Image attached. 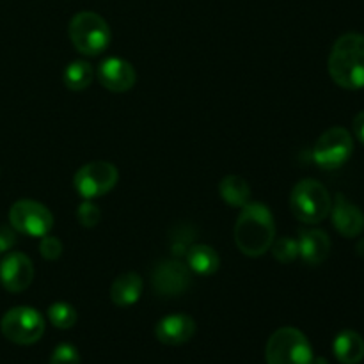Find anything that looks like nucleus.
I'll return each instance as SVG.
<instances>
[{"mask_svg": "<svg viewBox=\"0 0 364 364\" xmlns=\"http://www.w3.org/2000/svg\"><path fill=\"white\" fill-rule=\"evenodd\" d=\"M276 238V223L269 206L247 203L235 224V244L245 256H263Z\"/></svg>", "mask_w": 364, "mask_h": 364, "instance_id": "obj_1", "label": "nucleus"}, {"mask_svg": "<svg viewBox=\"0 0 364 364\" xmlns=\"http://www.w3.org/2000/svg\"><path fill=\"white\" fill-rule=\"evenodd\" d=\"M329 75L340 87H364V36L348 32L336 39L329 55Z\"/></svg>", "mask_w": 364, "mask_h": 364, "instance_id": "obj_2", "label": "nucleus"}, {"mask_svg": "<svg viewBox=\"0 0 364 364\" xmlns=\"http://www.w3.org/2000/svg\"><path fill=\"white\" fill-rule=\"evenodd\" d=\"M68 34H70L77 52L87 57H95L105 52L112 39L105 18L92 11H82V13L75 14L68 27Z\"/></svg>", "mask_w": 364, "mask_h": 364, "instance_id": "obj_3", "label": "nucleus"}, {"mask_svg": "<svg viewBox=\"0 0 364 364\" xmlns=\"http://www.w3.org/2000/svg\"><path fill=\"white\" fill-rule=\"evenodd\" d=\"M331 196L320 181L301 180L290 196V208L294 215L304 224H318L331 213Z\"/></svg>", "mask_w": 364, "mask_h": 364, "instance_id": "obj_4", "label": "nucleus"}, {"mask_svg": "<svg viewBox=\"0 0 364 364\" xmlns=\"http://www.w3.org/2000/svg\"><path fill=\"white\" fill-rule=\"evenodd\" d=\"M265 359L267 364H313V348L301 331L283 327L267 341Z\"/></svg>", "mask_w": 364, "mask_h": 364, "instance_id": "obj_5", "label": "nucleus"}, {"mask_svg": "<svg viewBox=\"0 0 364 364\" xmlns=\"http://www.w3.org/2000/svg\"><path fill=\"white\" fill-rule=\"evenodd\" d=\"M354 153V139L350 132L341 127L329 128L323 132L313 148V160L326 171L340 169L350 160Z\"/></svg>", "mask_w": 364, "mask_h": 364, "instance_id": "obj_6", "label": "nucleus"}, {"mask_svg": "<svg viewBox=\"0 0 364 364\" xmlns=\"http://www.w3.org/2000/svg\"><path fill=\"white\" fill-rule=\"evenodd\" d=\"M0 331L9 341L16 345H32L41 340L45 333V320L34 308L20 306L2 316Z\"/></svg>", "mask_w": 364, "mask_h": 364, "instance_id": "obj_7", "label": "nucleus"}, {"mask_svg": "<svg viewBox=\"0 0 364 364\" xmlns=\"http://www.w3.org/2000/svg\"><path fill=\"white\" fill-rule=\"evenodd\" d=\"M9 223L14 231L32 238H41L53 228V215L45 205L32 199L16 201L9 210Z\"/></svg>", "mask_w": 364, "mask_h": 364, "instance_id": "obj_8", "label": "nucleus"}, {"mask_svg": "<svg viewBox=\"0 0 364 364\" xmlns=\"http://www.w3.org/2000/svg\"><path fill=\"white\" fill-rule=\"evenodd\" d=\"M116 166L110 162H89L77 171L73 178L75 188L84 199H96L112 191L117 183Z\"/></svg>", "mask_w": 364, "mask_h": 364, "instance_id": "obj_9", "label": "nucleus"}, {"mask_svg": "<svg viewBox=\"0 0 364 364\" xmlns=\"http://www.w3.org/2000/svg\"><path fill=\"white\" fill-rule=\"evenodd\" d=\"M151 284L162 297H176L191 287V269L178 259L160 262L151 272Z\"/></svg>", "mask_w": 364, "mask_h": 364, "instance_id": "obj_10", "label": "nucleus"}, {"mask_svg": "<svg viewBox=\"0 0 364 364\" xmlns=\"http://www.w3.org/2000/svg\"><path fill=\"white\" fill-rule=\"evenodd\" d=\"M34 279V265L23 252H9L0 262V283L11 294L27 290Z\"/></svg>", "mask_w": 364, "mask_h": 364, "instance_id": "obj_11", "label": "nucleus"}, {"mask_svg": "<svg viewBox=\"0 0 364 364\" xmlns=\"http://www.w3.org/2000/svg\"><path fill=\"white\" fill-rule=\"evenodd\" d=\"M100 84L112 92H127L130 91L137 80L134 66L128 60L119 57H109L103 60L96 71Z\"/></svg>", "mask_w": 364, "mask_h": 364, "instance_id": "obj_12", "label": "nucleus"}, {"mask_svg": "<svg viewBox=\"0 0 364 364\" xmlns=\"http://www.w3.org/2000/svg\"><path fill=\"white\" fill-rule=\"evenodd\" d=\"M331 219L340 235L355 238L364 231V213L358 205L348 201L343 194H338L331 206Z\"/></svg>", "mask_w": 364, "mask_h": 364, "instance_id": "obj_13", "label": "nucleus"}, {"mask_svg": "<svg viewBox=\"0 0 364 364\" xmlns=\"http://www.w3.org/2000/svg\"><path fill=\"white\" fill-rule=\"evenodd\" d=\"M155 334L164 345H183L196 334V322L188 315H169L164 316L155 327Z\"/></svg>", "mask_w": 364, "mask_h": 364, "instance_id": "obj_14", "label": "nucleus"}, {"mask_svg": "<svg viewBox=\"0 0 364 364\" xmlns=\"http://www.w3.org/2000/svg\"><path fill=\"white\" fill-rule=\"evenodd\" d=\"M299 256L309 267H316L329 258L331 238L322 230H304L299 235Z\"/></svg>", "mask_w": 364, "mask_h": 364, "instance_id": "obj_15", "label": "nucleus"}, {"mask_svg": "<svg viewBox=\"0 0 364 364\" xmlns=\"http://www.w3.org/2000/svg\"><path fill=\"white\" fill-rule=\"evenodd\" d=\"M142 295V279L139 274L127 272L121 274L110 287V299L119 308L134 306Z\"/></svg>", "mask_w": 364, "mask_h": 364, "instance_id": "obj_16", "label": "nucleus"}, {"mask_svg": "<svg viewBox=\"0 0 364 364\" xmlns=\"http://www.w3.org/2000/svg\"><path fill=\"white\" fill-rule=\"evenodd\" d=\"M333 350L341 364H358L364 358V340L355 331H341L334 338Z\"/></svg>", "mask_w": 364, "mask_h": 364, "instance_id": "obj_17", "label": "nucleus"}, {"mask_svg": "<svg viewBox=\"0 0 364 364\" xmlns=\"http://www.w3.org/2000/svg\"><path fill=\"white\" fill-rule=\"evenodd\" d=\"M185 256H187V267L191 269V272L199 274V276H212L220 267V258L217 251L206 244L191 245Z\"/></svg>", "mask_w": 364, "mask_h": 364, "instance_id": "obj_18", "label": "nucleus"}, {"mask_svg": "<svg viewBox=\"0 0 364 364\" xmlns=\"http://www.w3.org/2000/svg\"><path fill=\"white\" fill-rule=\"evenodd\" d=\"M219 194L230 206L244 208L249 203V199H251V187H249V183L244 178L230 174V176L220 180Z\"/></svg>", "mask_w": 364, "mask_h": 364, "instance_id": "obj_19", "label": "nucleus"}, {"mask_svg": "<svg viewBox=\"0 0 364 364\" xmlns=\"http://www.w3.org/2000/svg\"><path fill=\"white\" fill-rule=\"evenodd\" d=\"M63 80L64 85L71 91H84L95 80V68L85 60H73L64 70Z\"/></svg>", "mask_w": 364, "mask_h": 364, "instance_id": "obj_20", "label": "nucleus"}, {"mask_svg": "<svg viewBox=\"0 0 364 364\" xmlns=\"http://www.w3.org/2000/svg\"><path fill=\"white\" fill-rule=\"evenodd\" d=\"M48 318L57 329H71L77 323V309L68 302H55L48 308Z\"/></svg>", "mask_w": 364, "mask_h": 364, "instance_id": "obj_21", "label": "nucleus"}, {"mask_svg": "<svg viewBox=\"0 0 364 364\" xmlns=\"http://www.w3.org/2000/svg\"><path fill=\"white\" fill-rule=\"evenodd\" d=\"M270 249H272L274 258L281 263H291L299 256V244L291 237H281L277 240L274 238Z\"/></svg>", "mask_w": 364, "mask_h": 364, "instance_id": "obj_22", "label": "nucleus"}, {"mask_svg": "<svg viewBox=\"0 0 364 364\" xmlns=\"http://www.w3.org/2000/svg\"><path fill=\"white\" fill-rule=\"evenodd\" d=\"M77 219L80 223V226L84 228H95L98 226L100 219H102V213L100 208L91 201V199H85L77 210Z\"/></svg>", "mask_w": 364, "mask_h": 364, "instance_id": "obj_23", "label": "nucleus"}, {"mask_svg": "<svg viewBox=\"0 0 364 364\" xmlns=\"http://www.w3.org/2000/svg\"><path fill=\"white\" fill-rule=\"evenodd\" d=\"M50 364H80V354L71 343H60L52 352Z\"/></svg>", "mask_w": 364, "mask_h": 364, "instance_id": "obj_24", "label": "nucleus"}, {"mask_svg": "<svg viewBox=\"0 0 364 364\" xmlns=\"http://www.w3.org/2000/svg\"><path fill=\"white\" fill-rule=\"evenodd\" d=\"M39 252H41L45 259L53 262V259L60 258V255H63V244H60L57 237L45 235V237H41V242H39Z\"/></svg>", "mask_w": 364, "mask_h": 364, "instance_id": "obj_25", "label": "nucleus"}, {"mask_svg": "<svg viewBox=\"0 0 364 364\" xmlns=\"http://www.w3.org/2000/svg\"><path fill=\"white\" fill-rule=\"evenodd\" d=\"M14 244H16V235H14L13 228L0 226V256L9 251Z\"/></svg>", "mask_w": 364, "mask_h": 364, "instance_id": "obj_26", "label": "nucleus"}, {"mask_svg": "<svg viewBox=\"0 0 364 364\" xmlns=\"http://www.w3.org/2000/svg\"><path fill=\"white\" fill-rule=\"evenodd\" d=\"M352 128H354V134L355 137L364 144V110L359 112L358 116L354 117V123H352Z\"/></svg>", "mask_w": 364, "mask_h": 364, "instance_id": "obj_27", "label": "nucleus"}, {"mask_svg": "<svg viewBox=\"0 0 364 364\" xmlns=\"http://www.w3.org/2000/svg\"><path fill=\"white\" fill-rule=\"evenodd\" d=\"M355 251H358V256L359 258L364 259V238L358 242V245H355Z\"/></svg>", "mask_w": 364, "mask_h": 364, "instance_id": "obj_28", "label": "nucleus"}]
</instances>
